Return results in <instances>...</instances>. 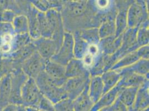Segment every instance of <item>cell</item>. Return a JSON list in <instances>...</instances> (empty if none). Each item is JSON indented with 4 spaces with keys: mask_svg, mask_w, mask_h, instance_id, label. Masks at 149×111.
<instances>
[{
    "mask_svg": "<svg viewBox=\"0 0 149 111\" xmlns=\"http://www.w3.org/2000/svg\"><path fill=\"white\" fill-rule=\"evenodd\" d=\"M60 12L65 30L72 33L77 30L91 27L97 10L92 0L83 2L63 1Z\"/></svg>",
    "mask_w": 149,
    "mask_h": 111,
    "instance_id": "obj_1",
    "label": "cell"
},
{
    "mask_svg": "<svg viewBox=\"0 0 149 111\" xmlns=\"http://www.w3.org/2000/svg\"><path fill=\"white\" fill-rule=\"evenodd\" d=\"M35 80L41 94L54 104L68 97L63 87L60 86L45 70L38 75Z\"/></svg>",
    "mask_w": 149,
    "mask_h": 111,
    "instance_id": "obj_2",
    "label": "cell"
},
{
    "mask_svg": "<svg viewBox=\"0 0 149 111\" xmlns=\"http://www.w3.org/2000/svg\"><path fill=\"white\" fill-rule=\"evenodd\" d=\"M42 96L35 80L28 77L21 90L22 104L26 111H38V105Z\"/></svg>",
    "mask_w": 149,
    "mask_h": 111,
    "instance_id": "obj_3",
    "label": "cell"
},
{
    "mask_svg": "<svg viewBox=\"0 0 149 111\" xmlns=\"http://www.w3.org/2000/svg\"><path fill=\"white\" fill-rule=\"evenodd\" d=\"M52 32L51 38L54 40L59 49L65 35V28L62 15L59 10L52 8L45 12Z\"/></svg>",
    "mask_w": 149,
    "mask_h": 111,
    "instance_id": "obj_4",
    "label": "cell"
},
{
    "mask_svg": "<svg viewBox=\"0 0 149 111\" xmlns=\"http://www.w3.org/2000/svg\"><path fill=\"white\" fill-rule=\"evenodd\" d=\"M128 27H139L149 21L148 4L135 1L127 10Z\"/></svg>",
    "mask_w": 149,
    "mask_h": 111,
    "instance_id": "obj_5",
    "label": "cell"
},
{
    "mask_svg": "<svg viewBox=\"0 0 149 111\" xmlns=\"http://www.w3.org/2000/svg\"><path fill=\"white\" fill-rule=\"evenodd\" d=\"M74 58V57L73 34L65 31L61 46L50 60L65 66Z\"/></svg>",
    "mask_w": 149,
    "mask_h": 111,
    "instance_id": "obj_6",
    "label": "cell"
},
{
    "mask_svg": "<svg viewBox=\"0 0 149 111\" xmlns=\"http://www.w3.org/2000/svg\"><path fill=\"white\" fill-rule=\"evenodd\" d=\"M11 94L10 103L22 105L21 90L28 76L22 71L21 68L16 69L11 74Z\"/></svg>",
    "mask_w": 149,
    "mask_h": 111,
    "instance_id": "obj_7",
    "label": "cell"
},
{
    "mask_svg": "<svg viewBox=\"0 0 149 111\" xmlns=\"http://www.w3.org/2000/svg\"><path fill=\"white\" fill-rule=\"evenodd\" d=\"M90 74L79 77L68 78L63 86L68 97L74 100L84 90L90 80Z\"/></svg>",
    "mask_w": 149,
    "mask_h": 111,
    "instance_id": "obj_8",
    "label": "cell"
},
{
    "mask_svg": "<svg viewBox=\"0 0 149 111\" xmlns=\"http://www.w3.org/2000/svg\"><path fill=\"white\" fill-rule=\"evenodd\" d=\"M137 27H127L122 35L121 46L116 52L118 55L119 60L124 56L136 51L140 47L137 42Z\"/></svg>",
    "mask_w": 149,
    "mask_h": 111,
    "instance_id": "obj_9",
    "label": "cell"
},
{
    "mask_svg": "<svg viewBox=\"0 0 149 111\" xmlns=\"http://www.w3.org/2000/svg\"><path fill=\"white\" fill-rule=\"evenodd\" d=\"M45 61L36 51L21 65V69L28 77L36 79L45 69Z\"/></svg>",
    "mask_w": 149,
    "mask_h": 111,
    "instance_id": "obj_10",
    "label": "cell"
},
{
    "mask_svg": "<svg viewBox=\"0 0 149 111\" xmlns=\"http://www.w3.org/2000/svg\"><path fill=\"white\" fill-rule=\"evenodd\" d=\"M37 53L45 60H49L54 55L58 49L56 42L51 38L41 37L32 40Z\"/></svg>",
    "mask_w": 149,
    "mask_h": 111,
    "instance_id": "obj_11",
    "label": "cell"
},
{
    "mask_svg": "<svg viewBox=\"0 0 149 111\" xmlns=\"http://www.w3.org/2000/svg\"><path fill=\"white\" fill-rule=\"evenodd\" d=\"M118 71L121 75V78L118 84L122 87H134L139 88L149 80L146 77L135 73L127 67L122 68Z\"/></svg>",
    "mask_w": 149,
    "mask_h": 111,
    "instance_id": "obj_12",
    "label": "cell"
},
{
    "mask_svg": "<svg viewBox=\"0 0 149 111\" xmlns=\"http://www.w3.org/2000/svg\"><path fill=\"white\" fill-rule=\"evenodd\" d=\"M44 70L60 86H63L68 79L65 76V66L50 59L45 61Z\"/></svg>",
    "mask_w": 149,
    "mask_h": 111,
    "instance_id": "obj_13",
    "label": "cell"
},
{
    "mask_svg": "<svg viewBox=\"0 0 149 111\" xmlns=\"http://www.w3.org/2000/svg\"><path fill=\"white\" fill-rule=\"evenodd\" d=\"M149 85L148 80L138 88L132 111H145L149 109Z\"/></svg>",
    "mask_w": 149,
    "mask_h": 111,
    "instance_id": "obj_14",
    "label": "cell"
},
{
    "mask_svg": "<svg viewBox=\"0 0 149 111\" xmlns=\"http://www.w3.org/2000/svg\"><path fill=\"white\" fill-rule=\"evenodd\" d=\"M123 87L118 84L107 92L103 94L97 102L94 103L91 111H101L103 108L110 106L118 98V94Z\"/></svg>",
    "mask_w": 149,
    "mask_h": 111,
    "instance_id": "obj_15",
    "label": "cell"
},
{
    "mask_svg": "<svg viewBox=\"0 0 149 111\" xmlns=\"http://www.w3.org/2000/svg\"><path fill=\"white\" fill-rule=\"evenodd\" d=\"M121 38L122 35L118 37L112 35L101 38L98 43L100 52L106 55H112L115 53L121 46Z\"/></svg>",
    "mask_w": 149,
    "mask_h": 111,
    "instance_id": "obj_16",
    "label": "cell"
},
{
    "mask_svg": "<svg viewBox=\"0 0 149 111\" xmlns=\"http://www.w3.org/2000/svg\"><path fill=\"white\" fill-rule=\"evenodd\" d=\"M90 74L81 59L74 58L65 66V76L67 78L79 77Z\"/></svg>",
    "mask_w": 149,
    "mask_h": 111,
    "instance_id": "obj_17",
    "label": "cell"
},
{
    "mask_svg": "<svg viewBox=\"0 0 149 111\" xmlns=\"http://www.w3.org/2000/svg\"><path fill=\"white\" fill-rule=\"evenodd\" d=\"M36 51L35 46L32 42L26 46L13 51L7 57H10L15 64L21 67L22 63Z\"/></svg>",
    "mask_w": 149,
    "mask_h": 111,
    "instance_id": "obj_18",
    "label": "cell"
},
{
    "mask_svg": "<svg viewBox=\"0 0 149 111\" xmlns=\"http://www.w3.org/2000/svg\"><path fill=\"white\" fill-rule=\"evenodd\" d=\"M38 11L32 6L26 13L29 23V33L32 40L41 37L38 19Z\"/></svg>",
    "mask_w": 149,
    "mask_h": 111,
    "instance_id": "obj_19",
    "label": "cell"
},
{
    "mask_svg": "<svg viewBox=\"0 0 149 111\" xmlns=\"http://www.w3.org/2000/svg\"><path fill=\"white\" fill-rule=\"evenodd\" d=\"M11 94V76L7 74L0 80V111L10 103Z\"/></svg>",
    "mask_w": 149,
    "mask_h": 111,
    "instance_id": "obj_20",
    "label": "cell"
},
{
    "mask_svg": "<svg viewBox=\"0 0 149 111\" xmlns=\"http://www.w3.org/2000/svg\"><path fill=\"white\" fill-rule=\"evenodd\" d=\"M88 85H87L81 94L73 100L74 111H91L94 103L88 94Z\"/></svg>",
    "mask_w": 149,
    "mask_h": 111,
    "instance_id": "obj_21",
    "label": "cell"
},
{
    "mask_svg": "<svg viewBox=\"0 0 149 111\" xmlns=\"http://www.w3.org/2000/svg\"><path fill=\"white\" fill-rule=\"evenodd\" d=\"M88 94L93 103L99 101L104 94V84L101 76L91 77L88 85Z\"/></svg>",
    "mask_w": 149,
    "mask_h": 111,
    "instance_id": "obj_22",
    "label": "cell"
},
{
    "mask_svg": "<svg viewBox=\"0 0 149 111\" xmlns=\"http://www.w3.org/2000/svg\"><path fill=\"white\" fill-rule=\"evenodd\" d=\"M137 89V87H123L118 94V97L126 107L127 111L132 110Z\"/></svg>",
    "mask_w": 149,
    "mask_h": 111,
    "instance_id": "obj_23",
    "label": "cell"
},
{
    "mask_svg": "<svg viewBox=\"0 0 149 111\" xmlns=\"http://www.w3.org/2000/svg\"><path fill=\"white\" fill-rule=\"evenodd\" d=\"M104 84V94L116 86L121 78V75L116 70L110 69L101 76Z\"/></svg>",
    "mask_w": 149,
    "mask_h": 111,
    "instance_id": "obj_24",
    "label": "cell"
},
{
    "mask_svg": "<svg viewBox=\"0 0 149 111\" xmlns=\"http://www.w3.org/2000/svg\"><path fill=\"white\" fill-rule=\"evenodd\" d=\"M74 36V55L75 58L82 59L87 53L88 44L80 36L79 31L72 33Z\"/></svg>",
    "mask_w": 149,
    "mask_h": 111,
    "instance_id": "obj_25",
    "label": "cell"
},
{
    "mask_svg": "<svg viewBox=\"0 0 149 111\" xmlns=\"http://www.w3.org/2000/svg\"><path fill=\"white\" fill-rule=\"evenodd\" d=\"M78 31L80 36L88 44H98L100 40L99 28L88 27Z\"/></svg>",
    "mask_w": 149,
    "mask_h": 111,
    "instance_id": "obj_26",
    "label": "cell"
},
{
    "mask_svg": "<svg viewBox=\"0 0 149 111\" xmlns=\"http://www.w3.org/2000/svg\"><path fill=\"white\" fill-rule=\"evenodd\" d=\"M12 25L15 34L29 33L28 19L25 15H17L13 19Z\"/></svg>",
    "mask_w": 149,
    "mask_h": 111,
    "instance_id": "obj_27",
    "label": "cell"
},
{
    "mask_svg": "<svg viewBox=\"0 0 149 111\" xmlns=\"http://www.w3.org/2000/svg\"><path fill=\"white\" fill-rule=\"evenodd\" d=\"M140 59L139 56L137 55L136 51L132 52L122 57L118 62H116L111 69L113 70H119L122 68L130 66L131 65L134 64Z\"/></svg>",
    "mask_w": 149,
    "mask_h": 111,
    "instance_id": "obj_28",
    "label": "cell"
},
{
    "mask_svg": "<svg viewBox=\"0 0 149 111\" xmlns=\"http://www.w3.org/2000/svg\"><path fill=\"white\" fill-rule=\"evenodd\" d=\"M115 22L116 27L115 35L116 37H118L122 35L128 27L127 20V11H118Z\"/></svg>",
    "mask_w": 149,
    "mask_h": 111,
    "instance_id": "obj_29",
    "label": "cell"
},
{
    "mask_svg": "<svg viewBox=\"0 0 149 111\" xmlns=\"http://www.w3.org/2000/svg\"><path fill=\"white\" fill-rule=\"evenodd\" d=\"M21 68L8 57H0V80L7 74H11L17 69Z\"/></svg>",
    "mask_w": 149,
    "mask_h": 111,
    "instance_id": "obj_30",
    "label": "cell"
},
{
    "mask_svg": "<svg viewBox=\"0 0 149 111\" xmlns=\"http://www.w3.org/2000/svg\"><path fill=\"white\" fill-rule=\"evenodd\" d=\"M90 77L101 76L105 72V66L103 58V53H100L95 57L92 66L88 69Z\"/></svg>",
    "mask_w": 149,
    "mask_h": 111,
    "instance_id": "obj_31",
    "label": "cell"
},
{
    "mask_svg": "<svg viewBox=\"0 0 149 111\" xmlns=\"http://www.w3.org/2000/svg\"><path fill=\"white\" fill-rule=\"evenodd\" d=\"M137 74L144 76L149 78V61L146 59H139L136 62L126 67Z\"/></svg>",
    "mask_w": 149,
    "mask_h": 111,
    "instance_id": "obj_32",
    "label": "cell"
},
{
    "mask_svg": "<svg viewBox=\"0 0 149 111\" xmlns=\"http://www.w3.org/2000/svg\"><path fill=\"white\" fill-rule=\"evenodd\" d=\"M38 19L41 37L51 38L52 32L46 13L38 11Z\"/></svg>",
    "mask_w": 149,
    "mask_h": 111,
    "instance_id": "obj_33",
    "label": "cell"
},
{
    "mask_svg": "<svg viewBox=\"0 0 149 111\" xmlns=\"http://www.w3.org/2000/svg\"><path fill=\"white\" fill-rule=\"evenodd\" d=\"M115 21V19L109 20L100 26L99 33L100 39L115 35L116 31Z\"/></svg>",
    "mask_w": 149,
    "mask_h": 111,
    "instance_id": "obj_34",
    "label": "cell"
},
{
    "mask_svg": "<svg viewBox=\"0 0 149 111\" xmlns=\"http://www.w3.org/2000/svg\"><path fill=\"white\" fill-rule=\"evenodd\" d=\"M149 22H147L137 28V42L140 47L149 44Z\"/></svg>",
    "mask_w": 149,
    "mask_h": 111,
    "instance_id": "obj_35",
    "label": "cell"
},
{
    "mask_svg": "<svg viewBox=\"0 0 149 111\" xmlns=\"http://www.w3.org/2000/svg\"><path fill=\"white\" fill-rule=\"evenodd\" d=\"M32 42V40L29 33L15 34L13 42V52L26 46Z\"/></svg>",
    "mask_w": 149,
    "mask_h": 111,
    "instance_id": "obj_36",
    "label": "cell"
},
{
    "mask_svg": "<svg viewBox=\"0 0 149 111\" xmlns=\"http://www.w3.org/2000/svg\"><path fill=\"white\" fill-rule=\"evenodd\" d=\"M55 111H72L74 110L73 100L68 97L62 99L54 104Z\"/></svg>",
    "mask_w": 149,
    "mask_h": 111,
    "instance_id": "obj_37",
    "label": "cell"
},
{
    "mask_svg": "<svg viewBox=\"0 0 149 111\" xmlns=\"http://www.w3.org/2000/svg\"><path fill=\"white\" fill-rule=\"evenodd\" d=\"M32 6L42 12H46L50 8H53L48 0H30Z\"/></svg>",
    "mask_w": 149,
    "mask_h": 111,
    "instance_id": "obj_38",
    "label": "cell"
},
{
    "mask_svg": "<svg viewBox=\"0 0 149 111\" xmlns=\"http://www.w3.org/2000/svg\"><path fill=\"white\" fill-rule=\"evenodd\" d=\"M5 10H13L17 14H21L15 0H0V13Z\"/></svg>",
    "mask_w": 149,
    "mask_h": 111,
    "instance_id": "obj_39",
    "label": "cell"
},
{
    "mask_svg": "<svg viewBox=\"0 0 149 111\" xmlns=\"http://www.w3.org/2000/svg\"><path fill=\"white\" fill-rule=\"evenodd\" d=\"M97 11H106L115 6L113 0H92Z\"/></svg>",
    "mask_w": 149,
    "mask_h": 111,
    "instance_id": "obj_40",
    "label": "cell"
},
{
    "mask_svg": "<svg viewBox=\"0 0 149 111\" xmlns=\"http://www.w3.org/2000/svg\"><path fill=\"white\" fill-rule=\"evenodd\" d=\"M38 111H54V104L44 96L41 97L38 105Z\"/></svg>",
    "mask_w": 149,
    "mask_h": 111,
    "instance_id": "obj_41",
    "label": "cell"
},
{
    "mask_svg": "<svg viewBox=\"0 0 149 111\" xmlns=\"http://www.w3.org/2000/svg\"><path fill=\"white\" fill-rule=\"evenodd\" d=\"M102 111H126L127 108L124 104L119 99L118 97L113 102L112 105L105 108H103Z\"/></svg>",
    "mask_w": 149,
    "mask_h": 111,
    "instance_id": "obj_42",
    "label": "cell"
},
{
    "mask_svg": "<svg viewBox=\"0 0 149 111\" xmlns=\"http://www.w3.org/2000/svg\"><path fill=\"white\" fill-rule=\"evenodd\" d=\"M18 15L13 10H5L0 13V22L4 23H13V19Z\"/></svg>",
    "mask_w": 149,
    "mask_h": 111,
    "instance_id": "obj_43",
    "label": "cell"
},
{
    "mask_svg": "<svg viewBox=\"0 0 149 111\" xmlns=\"http://www.w3.org/2000/svg\"><path fill=\"white\" fill-rule=\"evenodd\" d=\"M15 2L21 13L25 15L32 7L30 0H15Z\"/></svg>",
    "mask_w": 149,
    "mask_h": 111,
    "instance_id": "obj_44",
    "label": "cell"
},
{
    "mask_svg": "<svg viewBox=\"0 0 149 111\" xmlns=\"http://www.w3.org/2000/svg\"><path fill=\"white\" fill-rule=\"evenodd\" d=\"M136 0H113L115 6L118 11H127L131 5Z\"/></svg>",
    "mask_w": 149,
    "mask_h": 111,
    "instance_id": "obj_45",
    "label": "cell"
},
{
    "mask_svg": "<svg viewBox=\"0 0 149 111\" xmlns=\"http://www.w3.org/2000/svg\"><path fill=\"white\" fill-rule=\"evenodd\" d=\"M137 55L140 59H146L149 60V46L145 45L140 46L136 50Z\"/></svg>",
    "mask_w": 149,
    "mask_h": 111,
    "instance_id": "obj_46",
    "label": "cell"
},
{
    "mask_svg": "<svg viewBox=\"0 0 149 111\" xmlns=\"http://www.w3.org/2000/svg\"><path fill=\"white\" fill-rule=\"evenodd\" d=\"M95 56L88 53H86L84 56L82 57V58L81 59L82 61L83 62L84 66L87 68H90L92 65L93 64L94 60H95Z\"/></svg>",
    "mask_w": 149,
    "mask_h": 111,
    "instance_id": "obj_47",
    "label": "cell"
},
{
    "mask_svg": "<svg viewBox=\"0 0 149 111\" xmlns=\"http://www.w3.org/2000/svg\"><path fill=\"white\" fill-rule=\"evenodd\" d=\"M87 52L95 57H96L97 55H99L100 53H101L98 44H88L87 47Z\"/></svg>",
    "mask_w": 149,
    "mask_h": 111,
    "instance_id": "obj_48",
    "label": "cell"
},
{
    "mask_svg": "<svg viewBox=\"0 0 149 111\" xmlns=\"http://www.w3.org/2000/svg\"><path fill=\"white\" fill-rule=\"evenodd\" d=\"M51 4L53 8L59 10L60 11L61 9L63 0H48Z\"/></svg>",
    "mask_w": 149,
    "mask_h": 111,
    "instance_id": "obj_49",
    "label": "cell"
},
{
    "mask_svg": "<svg viewBox=\"0 0 149 111\" xmlns=\"http://www.w3.org/2000/svg\"><path fill=\"white\" fill-rule=\"evenodd\" d=\"M136 2H140V3H145V4H148V2L149 1V0H136Z\"/></svg>",
    "mask_w": 149,
    "mask_h": 111,
    "instance_id": "obj_50",
    "label": "cell"
},
{
    "mask_svg": "<svg viewBox=\"0 0 149 111\" xmlns=\"http://www.w3.org/2000/svg\"><path fill=\"white\" fill-rule=\"evenodd\" d=\"M63 1H74V2H83L86 1L87 0H63Z\"/></svg>",
    "mask_w": 149,
    "mask_h": 111,
    "instance_id": "obj_51",
    "label": "cell"
},
{
    "mask_svg": "<svg viewBox=\"0 0 149 111\" xmlns=\"http://www.w3.org/2000/svg\"><path fill=\"white\" fill-rule=\"evenodd\" d=\"M1 36H0V45H1ZM1 57V56H0Z\"/></svg>",
    "mask_w": 149,
    "mask_h": 111,
    "instance_id": "obj_52",
    "label": "cell"
}]
</instances>
